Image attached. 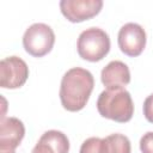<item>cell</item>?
I'll return each mask as SVG.
<instances>
[{"label": "cell", "instance_id": "cell-9", "mask_svg": "<svg viewBox=\"0 0 153 153\" xmlns=\"http://www.w3.org/2000/svg\"><path fill=\"white\" fill-rule=\"evenodd\" d=\"M100 79L106 90L124 88L130 82V72L124 62L115 60L102 69Z\"/></svg>", "mask_w": 153, "mask_h": 153}, {"label": "cell", "instance_id": "cell-1", "mask_svg": "<svg viewBox=\"0 0 153 153\" xmlns=\"http://www.w3.org/2000/svg\"><path fill=\"white\" fill-rule=\"evenodd\" d=\"M94 86V79L90 71L74 67L68 69L60 85V100L67 111H80L85 108Z\"/></svg>", "mask_w": 153, "mask_h": 153}, {"label": "cell", "instance_id": "cell-2", "mask_svg": "<svg viewBox=\"0 0 153 153\" xmlns=\"http://www.w3.org/2000/svg\"><path fill=\"white\" fill-rule=\"evenodd\" d=\"M97 110L105 118L126 123L133 117L134 103L126 88L104 90L98 97Z\"/></svg>", "mask_w": 153, "mask_h": 153}, {"label": "cell", "instance_id": "cell-5", "mask_svg": "<svg viewBox=\"0 0 153 153\" xmlns=\"http://www.w3.org/2000/svg\"><path fill=\"white\" fill-rule=\"evenodd\" d=\"M29 76V67L18 56H8L0 61V86L2 88L22 87Z\"/></svg>", "mask_w": 153, "mask_h": 153}, {"label": "cell", "instance_id": "cell-12", "mask_svg": "<svg viewBox=\"0 0 153 153\" xmlns=\"http://www.w3.org/2000/svg\"><path fill=\"white\" fill-rule=\"evenodd\" d=\"M80 153H108L105 139L100 137H88L81 143Z\"/></svg>", "mask_w": 153, "mask_h": 153}, {"label": "cell", "instance_id": "cell-4", "mask_svg": "<svg viewBox=\"0 0 153 153\" xmlns=\"http://www.w3.org/2000/svg\"><path fill=\"white\" fill-rule=\"evenodd\" d=\"M55 43L53 29L44 23L30 25L23 36V45L26 53L35 57H42L50 53Z\"/></svg>", "mask_w": 153, "mask_h": 153}, {"label": "cell", "instance_id": "cell-6", "mask_svg": "<svg viewBox=\"0 0 153 153\" xmlns=\"http://www.w3.org/2000/svg\"><path fill=\"white\" fill-rule=\"evenodd\" d=\"M118 47L121 51L128 56H139L146 47V32L145 29L136 23L124 24L117 36Z\"/></svg>", "mask_w": 153, "mask_h": 153}, {"label": "cell", "instance_id": "cell-11", "mask_svg": "<svg viewBox=\"0 0 153 153\" xmlns=\"http://www.w3.org/2000/svg\"><path fill=\"white\" fill-rule=\"evenodd\" d=\"M108 153H130L131 145L129 139L123 134H111L105 137Z\"/></svg>", "mask_w": 153, "mask_h": 153}, {"label": "cell", "instance_id": "cell-13", "mask_svg": "<svg viewBox=\"0 0 153 153\" xmlns=\"http://www.w3.org/2000/svg\"><path fill=\"white\" fill-rule=\"evenodd\" d=\"M140 151L142 153H153V131H147L140 139Z\"/></svg>", "mask_w": 153, "mask_h": 153}, {"label": "cell", "instance_id": "cell-3", "mask_svg": "<svg viewBox=\"0 0 153 153\" xmlns=\"http://www.w3.org/2000/svg\"><path fill=\"white\" fill-rule=\"evenodd\" d=\"M76 48L81 59L90 62L100 61L110 50L109 35L99 27H88L79 35Z\"/></svg>", "mask_w": 153, "mask_h": 153}, {"label": "cell", "instance_id": "cell-8", "mask_svg": "<svg viewBox=\"0 0 153 153\" xmlns=\"http://www.w3.org/2000/svg\"><path fill=\"white\" fill-rule=\"evenodd\" d=\"M25 135V127L17 117H1L0 153H16Z\"/></svg>", "mask_w": 153, "mask_h": 153}, {"label": "cell", "instance_id": "cell-14", "mask_svg": "<svg viewBox=\"0 0 153 153\" xmlns=\"http://www.w3.org/2000/svg\"><path fill=\"white\" fill-rule=\"evenodd\" d=\"M143 115L146 117V120L151 123H153V93L149 94L145 102H143Z\"/></svg>", "mask_w": 153, "mask_h": 153}, {"label": "cell", "instance_id": "cell-7", "mask_svg": "<svg viewBox=\"0 0 153 153\" xmlns=\"http://www.w3.org/2000/svg\"><path fill=\"white\" fill-rule=\"evenodd\" d=\"M103 7L102 0H61L60 10L72 23H80L97 16Z\"/></svg>", "mask_w": 153, "mask_h": 153}, {"label": "cell", "instance_id": "cell-10", "mask_svg": "<svg viewBox=\"0 0 153 153\" xmlns=\"http://www.w3.org/2000/svg\"><path fill=\"white\" fill-rule=\"evenodd\" d=\"M69 140L60 130H47L42 134L31 153H68Z\"/></svg>", "mask_w": 153, "mask_h": 153}]
</instances>
